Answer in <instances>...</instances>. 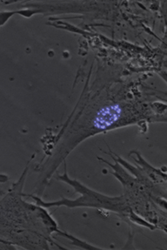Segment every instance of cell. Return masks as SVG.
Here are the masks:
<instances>
[{"instance_id": "6da1fadb", "label": "cell", "mask_w": 167, "mask_h": 250, "mask_svg": "<svg viewBox=\"0 0 167 250\" xmlns=\"http://www.w3.org/2000/svg\"><path fill=\"white\" fill-rule=\"evenodd\" d=\"M121 108L119 105H111L105 106L99 111L95 121L94 122L95 127L104 129L118 121L121 117Z\"/></svg>"}]
</instances>
